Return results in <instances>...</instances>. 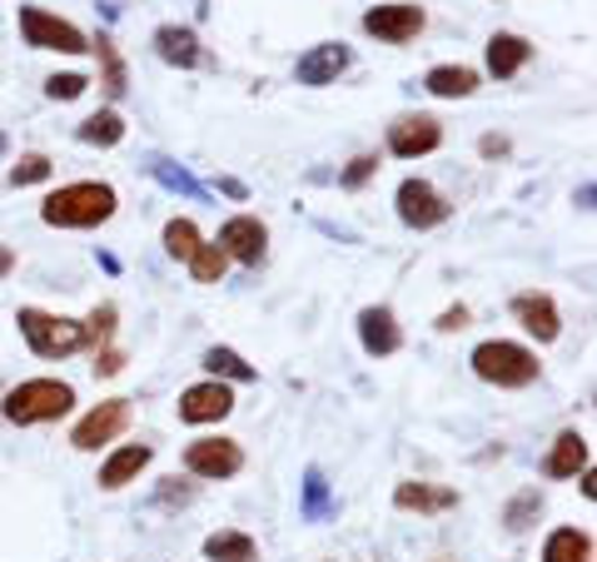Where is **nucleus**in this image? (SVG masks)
<instances>
[{"instance_id":"obj_14","label":"nucleus","mask_w":597,"mask_h":562,"mask_svg":"<svg viewBox=\"0 0 597 562\" xmlns=\"http://www.w3.org/2000/svg\"><path fill=\"white\" fill-rule=\"evenodd\" d=\"M359 344H364L369 358L399 354L403 334H399V319H393V309H383V304H369V309L359 314Z\"/></svg>"},{"instance_id":"obj_20","label":"nucleus","mask_w":597,"mask_h":562,"mask_svg":"<svg viewBox=\"0 0 597 562\" xmlns=\"http://www.w3.org/2000/svg\"><path fill=\"white\" fill-rule=\"evenodd\" d=\"M532 60V46L522 36H508V30H498L493 40H488V76L498 80H513L522 66Z\"/></svg>"},{"instance_id":"obj_21","label":"nucleus","mask_w":597,"mask_h":562,"mask_svg":"<svg viewBox=\"0 0 597 562\" xmlns=\"http://www.w3.org/2000/svg\"><path fill=\"white\" fill-rule=\"evenodd\" d=\"M423 90L439 95V100H468V95L478 90V70H468V66H433L429 76H423Z\"/></svg>"},{"instance_id":"obj_38","label":"nucleus","mask_w":597,"mask_h":562,"mask_svg":"<svg viewBox=\"0 0 597 562\" xmlns=\"http://www.w3.org/2000/svg\"><path fill=\"white\" fill-rule=\"evenodd\" d=\"M483 155H508V140L503 135H483V145H478Z\"/></svg>"},{"instance_id":"obj_19","label":"nucleus","mask_w":597,"mask_h":562,"mask_svg":"<svg viewBox=\"0 0 597 562\" xmlns=\"http://www.w3.org/2000/svg\"><path fill=\"white\" fill-rule=\"evenodd\" d=\"M393 507L399 513H448V507H458V493L439 483H399L393 487Z\"/></svg>"},{"instance_id":"obj_28","label":"nucleus","mask_w":597,"mask_h":562,"mask_svg":"<svg viewBox=\"0 0 597 562\" xmlns=\"http://www.w3.org/2000/svg\"><path fill=\"white\" fill-rule=\"evenodd\" d=\"M224 269H229V259H224L219 244H199L195 259H189V274H195V284H219Z\"/></svg>"},{"instance_id":"obj_15","label":"nucleus","mask_w":597,"mask_h":562,"mask_svg":"<svg viewBox=\"0 0 597 562\" xmlns=\"http://www.w3.org/2000/svg\"><path fill=\"white\" fill-rule=\"evenodd\" d=\"M513 319L528 328L538 344H552V338L562 334V319H558V304H552V294H518V299H513Z\"/></svg>"},{"instance_id":"obj_26","label":"nucleus","mask_w":597,"mask_h":562,"mask_svg":"<svg viewBox=\"0 0 597 562\" xmlns=\"http://www.w3.org/2000/svg\"><path fill=\"white\" fill-rule=\"evenodd\" d=\"M199 244H205V239H199L195 219H169V225H165V249H169V259L189 264V259H195Z\"/></svg>"},{"instance_id":"obj_12","label":"nucleus","mask_w":597,"mask_h":562,"mask_svg":"<svg viewBox=\"0 0 597 562\" xmlns=\"http://www.w3.org/2000/svg\"><path fill=\"white\" fill-rule=\"evenodd\" d=\"M219 249H224V259L260 264L264 249H270V229L254 215H234V219H224V229H219Z\"/></svg>"},{"instance_id":"obj_24","label":"nucleus","mask_w":597,"mask_h":562,"mask_svg":"<svg viewBox=\"0 0 597 562\" xmlns=\"http://www.w3.org/2000/svg\"><path fill=\"white\" fill-rule=\"evenodd\" d=\"M199 364H205L215 378H229V384H254V378H260V368L244 364V358L234 354V348H224V344L205 348V358H199Z\"/></svg>"},{"instance_id":"obj_6","label":"nucleus","mask_w":597,"mask_h":562,"mask_svg":"<svg viewBox=\"0 0 597 562\" xmlns=\"http://www.w3.org/2000/svg\"><path fill=\"white\" fill-rule=\"evenodd\" d=\"M130 418H135V408H130V398H105L100 408H90L80 423H75V433H70V443L80 453H95L100 443H115L125 428H130Z\"/></svg>"},{"instance_id":"obj_40","label":"nucleus","mask_w":597,"mask_h":562,"mask_svg":"<svg viewBox=\"0 0 597 562\" xmlns=\"http://www.w3.org/2000/svg\"><path fill=\"white\" fill-rule=\"evenodd\" d=\"M219 189H224V195H234V199H244V195H249V189H244L239 179H219Z\"/></svg>"},{"instance_id":"obj_13","label":"nucleus","mask_w":597,"mask_h":562,"mask_svg":"<svg viewBox=\"0 0 597 562\" xmlns=\"http://www.w3.org/2000/svg\"><path fill=\"white\" fill-rule=\"evenodd\" d=\"M234 413V394L229 384H219V378H209V384H195L179 394V418L185 423H219Z\"/></svg>"},{"instance_id":"obj_27","label":"nucleus","mask_w":597,"mask_h":562,"mask_svg":"<svg viewBox=\"0 0 597 562\" xmlns=\"http://www.w3.org/2000/svg\"><path fill=\"white\" fill-rule=\"evenodd\" d=\"M149 175H155L165 189L185 195V199H205V185H199V179L189 175V169H179V165H169V160H149Z\"/></svg>"},{"instance_id":"obj_2","label":"nucleus","mask_w":597,"mask_h":562,"mask_svg":"<svg viewBox=\"0 0 597 562\" xmlns=\"http://www.w3.org/2000/svg\"><path fill=\"white\" fill-rule=\"evenodd\" d=\"M75 408V388L60 384V378H26V384H16L0 403V413H6L10 423H20V428H30V423H56L66 418Z\"/></svg>"},{"instance_id":"obj_16","label":"nucleus","mask_w":597,"mask_h":562,"mask_svg":"<svg viewBox=\"0 0 597 562\" xmlns=\"http://www.w3.org/2000/svg\"><path fill=\"white\" fill-rule=\"evenodd\" d=\"M583 469H588V438H583L578 428L558 433L548 459H542V473H548V479H578Z\"/></svg>"},{"instance_id":"obj_34","label":"nucleus","mask_w":597,"mask_h":562,"mask_svg":"<svg viewBox=\"0 0 597 562\" xmlns=\"http://www.w3.org/2000/svg\"><path fill=\"white\" fill-rule=\"evenodd\" d=\"M85 90H90V80H85V76H50V80H46V95H50V100H80Z\"/></svg>"},{"instance_id":"obj_37","label":"nucleus","mask_w":597,"mask_h":562,"mask_svg":"<svg viewBox=\"0 0 597 562\" xmlns=\"http://www.w3.org/2000/svg\"><path fill=\"white\" fill-rule=\"evenodd\" d=\"M468 324V309H463V304H458V309H443L439 314V328H443V334H453V328H463Z\"/></svg>"},{"instance_id":"obj_36","label":"nucleus","mask_w":597,"mask_h":562,"mask_svg":"<svg viewBox=\"0 0 597 562\" xmlns=\"http://www.w3.org/2000/svg\"><path fill=\"white\" fill-rule=\"evenodd\" d=\"M120 368H125V354H115V348H105V354H100V364H95V374H105V378H110V374H120Z\"/></svg>"},{"instance_id":"obj_11","label":"nucleus","mask_w":597,"mask_h":562,"mask_svg":"<svg viewBox=\"0 0 597 562\" xmlns=\"http://www.w3.org/2000/svg\"><path fill=\"white\" fill-rule=\"evenodd\" d=\"M354 66V50L344 46V40H324V46H309L304 56H298V66H294V76L298 85H334L344 70Z\"/></svg>"},{"instance_id":"obj_18","label":"nucleus","mask_w":597,"mask_h":562,"mask_svg":"<svg viewBox=\"0 0 597 562\" xmlns=\"http://www.w3.org/2000/svg\"><path fill=\"white\" fill-rule=\"evenodd\" d=\"M155 50L165 66H179V70H195L199 60H205V50H199V36L189 26H159L155 30Z\"/></svg>"},{"instance_id":"obj_3","label":"nucleus","mask_w":597,"mask_h":562,"mask_svg":"<svg viewBox=\"0 0 597 562\" xmlns=\"http://www.w3.org/2000/svg\"><path fill=\"white\" fill-rule=\"evenodd\" d=\"M468 364H473V374L483 378V384H498V388H528L532 378L542 374L538 354L513 344V338H488V344H478Z\"/></svg>"},{"instance_id":"obj_39","label":"nucleus","mask_w":597,"mask_h":562,"mask_svg":"<svg viewBox=\"0 0 597 562\" xmlns=\"http://www.w3.org/2000/svg\"><path fill=\"white\" fill-rule=\"evenodd\" d=\"M10 269H16V249H6V244H0V279H6Z\"/></svg>"},{"instance_id":"obj_4","label":"nucleus","mask_w":597,"mask_h":562,"mask_svg":"<svg viewBox=\"0 0 597 562\" xmlns=\"http://www.w3.org/2000/svg\"><path fill=\"white\" fill-rule=\"evenodd\" d=\"M16 324H20L26 344L36 348L40 358H70V354H80V348H90V334H85V324L80 319H66V314L20 309Z\"/></svg>"},{"instance_id":"obj_25","label":"nucleus","mask_w":597,"mask_h":562,"mask_svg":"<svg viewBox=\"0 0 597 562\" xmlns=\"http://www.w3.org/2000/svg\"><path fill=\"white\" fill-rule=\"evenodd\" d=\"M75 135H80L85 145H120L125 140V120L115 110H100V115H90L85 125H75Z\"/></svg>"},{"instance_id":"obj_9","label":"nucleus","mask_w":597,"mask_h":562,"mask_svg":"<svg viewBox=\"0 0 597 562\" xmlns=\"http://www.w3.org/2000/svg\"><path fill=\"white\" fill-rule=\"evenodd\" d=\"M443 145V125L433 115H399L389 125V150L399 160H419V155H433Z\"/></svg>"},{"instance_id":"obj_30","label":"nucleus","mask_w":597,"mask_h":562,"mask_svg":"<svg viewBox=\"0 0 597 562\" xmlns=\"http://www.w3.org/2000/svg\"><path fill=\"white\" fill-rule=\"evenodd\" d=\"M95 50H100V66H105V90L110 95H125V60H120V50H115V40L110 36H100L95 40Z\"/></svg>"},{"instance_id":"obj_31","label":"nucleus","mask_w":597,"mask_h":562,"mask_svg":"<svg viewBox=\"0 0 597 562\" xmlns=\"http://www.w3.org/2000/svg\"><path fill=\"white\" fill-rule=\"evenodd\" d=\"M40 179H50V160H46V155H20V165L10 169V185H16V189L40 185Z\"/></svg>"},{"instance_id":"obj_23","label":"nucleus","mask_w":597,"mask_h":562,"mask_svg":"<svg viewBox=\"0 0 597 562\" xmlns=\"http://www.w3.org/2000/svg\"><path fill=\"white\" fill-rule=\"evenodd\" d=\"M542 562H593V538L578 528H558L542 543Z\"/></svg>"},{"instance_id":"obj_7","label":"nucleus","mask_w":597,"mask_h":562,"mask_svg":"<svg viewBox=\"0 0 597 562\" xmlns=\"http://www.w3.org/2000/svg\"><path fill=\"white\" fill-rule=\"evenodd\" d=\"M393 205H399V219L409 229H439L443 219L453 215V205H448L429 179H403L399 195H393Z\"/></svg>"},{"instance_id":"obj_29","label":"nucleus","mask_w":597,"mask_h":562,"mask_svg":"<svg viewBox=\"0 0 597 562\" xmlns=\"http://www.w3.org/2000/svg\"><path fill=\"white\" fill-rule=\"evenodd\" d=\"M329 513H334V503H329L324 473L309 469V473H304V517H309V523H319V517H329Z\"/></svg>"},{"instance_id":"obj_10","label":"nucleus","mask_w":597,"mask_h":562,"mask_svg":"<svg viewBox=\"0 0 597 562\" xmlns=\"http://www.w3.org/2000/svg\"><path fill=\"white\" fill-rule=\"evenodd\" d=\"M364 30L373 40H389V46H409L423 30V10L409 0H393V6H373L364 10Z\"/></svg>"},{"instance_id":"obj_32","label":"nucleus","mask_w":597,"mask_h":562,"mask_svg":"<svg viewBox=\"0 0 597 562\" xmlns=\"http://www.w3.org/2000/svg\"><path fill=\"white\" fill-rule=\"evenodd\" d=\"M115 319H120V309H115V304H100V309L85 319V334H90V344H105V338L115 334Z\"/></svg>"},{"instance_id":"obj_5","label":"nucleus","mask_w":597,"mask_h":562,"mask_svg":"<svg viewBox=\"0 0 597 562\" xmlns=\"http://www.w3.org/2000/svg\"><path fill=\"white\" fill-rule=\"evenodd\" d=\"M20 36L36 50H66V56H85V50H90L80 26H70V20L50 16V10H40V6H20Z\"/></svg>"},{"instance_id":"obj_1","label":"nucleus","mask_w":597,"mask_h":562,"mask_svg":"<svg viewBox=\"0 0 597 562\" xmlns=\"http://www.w3.org/2000/svg\"><path fill=\"white\" fill-rule=\"evenodd\" d=\"M115 205H120V199H115L110 185H100V179H80V185L56 189V195L40 205V219H46L50 229H95L115 215Z\"/></svg>"},{"instance_id":"obj_35","label":"nucleus","mask_w":597,"mask_h":562,"mask_svg":"<svg viewBox=\"0 0 597 562\" xmlns=\"http://www.w3.org/2000/svg\"><path fill=\"white\" fill-rule=\"evenodd\" d=\"M373 169H379V155H354V160H349V169H344V175H339V185H344V189L369 185V175H373Z\"/></svg>"},{"instance_id":"obj_8","label":"nucleus","mask_w":597,"mask_h":562,"mask_svg":"<svg viewBox=\"0 0 597 562\" xmlns=\"http://www.w3.org/2000/svg\"><path fill=\"white\" fill-rule=\"evenodd\" d=\"M185 469L195 473V479H234V473L244 469V448L234 438H195L185 448Z\"/></svg>"},{"instance_id":"obj_41","label":"nucleus","mask_w":597,"mask_h":562,"mask_svg":"<svg viewBox=\"0 0 597 562\" xmlns=\"http://www.w3.org/2000/svg\"><path fill=\"white\" fill-rule=\"evenodd\" d=\"M0 150H6V140H0Z\"/></svg>"},{"instance_id":"obj_33","label":"nucleus","mask_w":597,"mask_h":562,"mask_svg":"<svg viewBox=\"0 0 597 562\" xmlns=\"http://www.w3.org/2000/svg\"><path fill=\"white\" fill-rule=\"evenodd\" d=\"M538 507H542V497H538V493H522V497H513V503H508L503 523L513 528V533H522V528H528V517L538 513Z\"/></svg>"},{"instance_id":"obj_22","label":"nucleus","mask_w":597,"mask_h":562,"mask_svg":"<svg viewBox=\"0 0 597 562\" xmlns=\"http://www.w3.org/2000/svg\"><path fill=\"white\" fill-rule=\"evenodd\" d=\"M205 558L209 562H260V548H254V538L239 533V528H219V533L205 538Z\"/></svg>"},{"instance_id":"obj_17","label":"nucleus","mask_w":597,"mask_h":562,"mask_svg":"<svg viewBox=\"0 0 597 562\" xmlns=\"http://www.w3.org/2000/svg\"><path fill=\"white\" fill-rule=\"evenodd\" d=\"M149 459H155V448L149 443H125V448H115L110 459L100 463V487H125V483H135L140 473L149 469Z\"/></svg>"}]
</instances>
